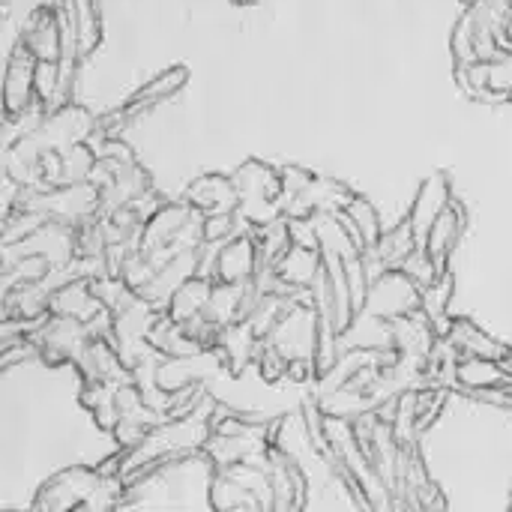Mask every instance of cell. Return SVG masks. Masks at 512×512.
Masks as SVG:
<instances>
[{
  "instance_id": "obj_1",
  "label": "cell",
  "mask_w": 512,
  "mask_h": 512,
  "mask_svg": "<svg viewBox=\"0 0 512 512\" xmlns=\"http://www.w3.org/2000/svg\"><path fill=\"white\" fill-rule=\"evenodd\" d=\"M363 309L375 312L381 321H393L399 315H408L414 309H420V288L402 273V270H387L378 279L369 282Z\"/></svg>"
},
{
  "instance_id": "obj_2",
  "label": "cell",
  "mask_w": 512,
  "mask_h": 512,
  "mask_svg": "<svg viewBox=\"0 0 512 512\" xmlns=\"http://www.w3.org/2000/svg\"><path fill=\"white\" fill-rule=\"evenodd\" d=\"M213 270L219 273L222 282H234V285H243V282L255 279V273H258V249H255V240H249V237H231V240H225L222 249H216Z\"/></svg>"
},
{
  "instance_id": "obj_3",
  "label": "cell",
  "mask_w": 512,
  "mask_h": 512,
  "mask_svg": "<svg viewBox=\"0 0 512 512\" xmlns=\"http://www.w3.org/2000/svg\"><path fill=\"white\" fill-rule=\"evenodd\" d=\"M450 204V186L447 180L438 174L432 180L423 183L420 195H417V204L408 216V225H411V234H414V243L423 246L426 243V234H429V225L435 222V216Z\"/></svg>"
},
{
  "instance_id": "obj_4",
  "label": "cell",
  "mask_w": 512,
  "mask_h": 512,
  "mask_svg": "<svg viewBox=\"0 0 512 512\" xmlns=\"http://www.w3.org/2000/svg\"><path fill=\"white\" fill-rule=\"evenodd\" d=\"M462 213H459V207L456 204H447L438 216H435V222L429 225V234H426V252L435 258V264L444 270V261L450 258V252H453V246L459 243V237H462Z\"/></svg>"
},
{
  "instance_id": "obj_5",
  "label": "cell",
  "mask_w": 512,
  "mask_h": 512,
  "mask_svg": "<svg viewBox=\"0 0 512 512\" xmlns=\"http://www.w3.org/2000/svg\"><path fill=\"white\" fill-rule=\"evenodd\" d=\"M189 204L204 213H228L240 204L237 186L228 177H204L189 189Z\"/></svg>"
},
{
  "instance_id": "obj_6",
  "label": "cell",
  "mask_w": 512,
  "mask_h": 512,
  "mask_svg": "<svg viewBox=\"0 0 512 512\" xmlns=\"http://www.w3.org/2000/svg\"><path fill=\"white\" fill-rule=\"evenodd\" d=\"M456 375L471 393L498 390V387H504L510 381L501 360H489V357H462V363L456 366Z\"/></svg>"
},
{
  "instance_id": "obj_7",
  "label": "cell",
  "mask_w": 512,
  "mask_h": 512,
  "mask_svg": "<svg viewBox=\"0 0 512 512\" xmlns=\"http://www.w3.org/2000/svg\"><path fill=\"white\" fill-rule=\"evenodd\" d=\"M450 348H456L462 357H489V360H504L510 351L498 342H492L483 330H477L468 321H456L447 333Z\"/></svg>"
},
{
  "instance_id": "obj_8",
  "label": "cell",
  "mask_w": 512,
  "mask_h": 512,
  "mask_svg": "<svg viewBox=\"0 0 512 512\" xmlns=\"http://www.w3.org/2000/svg\"><path fill=\"white\" fill-rule=\"evenodd\" d=\"M396 270H402V273H405V276H408L420 291H423L426 285H432V282L444 273V270L435 264V258L426 252V246H414V249L399 261V267H396Z\"/></svg>"
},
{
  "instance_id": "obj_9",
  "label": "cell",
  "mask_w": 512,
  "mask_h": 512,
  "mask_svg": "<svg viewBox=\"0 0 512 512\" xmlns=\"http://www.w3.org/2000/svg\"><path fill=\"white\" fill-rule=\"evenodd\" d=\"M183 78H186V72H183V69H171V72L159 75L156 81H150V84L138 93V102H144V105H156V102H162L165 96H171V93L183 84Z\"/></svg>"
},
{
  "instance_id": "obj_10",
  "label": "cell",
  "mask_w": 512,
  "mask_h": 512,
  "mask_svg": "<svg viewBox=\"0 0 512 512\" xmlns=\"http://www.w3.org/2000/svg\"><path fill=\"white\" fill-rule=\"evenodd\" d=\"M468 3H480V0H468Z\"/></svg>"
}]
</instances>
